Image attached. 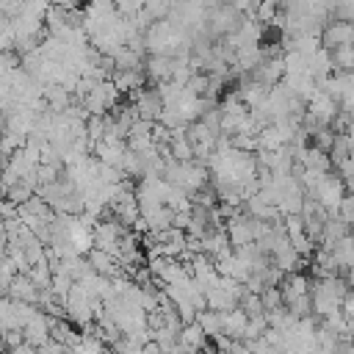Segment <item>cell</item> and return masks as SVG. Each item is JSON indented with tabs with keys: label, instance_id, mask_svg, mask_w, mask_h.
I'll list each match as a JSON object with an SVG mask.
<instances>
[{
	"label": "cell",
	"instance_id": "cell-10",
	"mask_svg": "<svg viewBox=\"0 0 354 354\" xmlns=\"http://www.w3.org/2000/svg\"><path fill=\"white\" fill-rule=\"evenodd\" d=\"M260 301H263V310H266V313L282 307V293H279V288H266V290L260 293Z\"/></svg>",
	"mask_w": 354,
	"mask_h": 354
},
{
	"label": "cell",
	"instance_id": "cell-8",
	"mask_svg": "<svg viewBox=\"0 0 354 354\" xmlns=\"http://www.w3.org/2000/svg\"><path fill=\"white\" fill-rule=\"evenodd\" d=\"M329 58H332V72H337V75L354 72V50H351V44H348V47H337V50H332Z\"/></svg>",
	"mask_w": 354,
	"mask_h": 354
},
{
	"label": "cell",
	"instance_id": "cell-2",
	"mask_svg": "<svg viewBox=\"0 0 354 354\" xmlns=\"http://www.w3.org/2000/svg\"><path fill=\"white\" fill-rule=\"evenodd\" d=\"M318 41L329 53L337 50V47H348V44H354V25L348 19H329V22L321 25Z\"/></svg>",
	"mask_w": 354,
	"mask_h": 354
},
{
	"label": "cell",
	"instance_id": "cell-7",
	"mask_svg": "<svg viewBox=\"0 0 354 354\" xmlns=\"http://www.w3.org/2000/svg\"><path fill=\"white\" fill-rule=\"evenodd\" d=\"M113 86L119 94H136L138 88L147 86V77H144V69H130V72H113Z\"/></svg>",
	"mask_w": 354,
	"mask_h": 354
},
{
	"label": "cell",
	"instance_id": "cell-5",
	"mask_svg": "<svg viewBox=\"0 0 354 354\" xmlns=\"http://www.w3.org/2000/svg\"><path fill=\"white\" fill-rule=\"evenodd\" d=\"M6 296H8L11 301H22V304H36V307H39L41 290L30 282L28 274H14V279H11L8 288H6Z\"/></svg>",
	"mask_w": 354,
	"mask_h": 354
},
{
	"label": "cell",
	"instance_id": "cell-9",
	"mask_svg": "<svg viewBox=\"0 0 354 354\" xmlns=\"http://www.w3.org/2000/svg\"><path fill=\"white\" fill-rule=\"evenodd\" d=\"M335 216H337L348 230H354V196H351V194H346V196L340 199V205H337Z\"/></svg>",
	"mask_w": 354,
	"mask_h": 354
},
{
	"label": "cell",
	"instance_id": "cell-11",
	"mask_svg": "<svg viewBox=\"0 0 354 354\" xmlns=\"http://www.w3.org/2000/svg\"><path fill=\"white\" fill-rule=\"evenodd\" d=\"M8 354H36V346H30V343H25V340H22V343H19L17 348H11Z\"/></svg>",
	"mask_w": 354,
	"mask_h": 354
},
{
	"label": "cell",
	"instance_id": "cell-12",
	"mask_svg": "<svg viewBox=\"0 0 354 354\" xmlns=\"http://www.w3.org/2000/svg\"><path fill=\"white\" fill-rule=\"evenodd\" d=\"M346 354H354V346H351V348H348V351H346Z\"/></svg>",
	"mask_w": 354,
	"mask_h": 354
},
{
	"label": "cell",
	"instance_id": "cell-1",
	"mask_svg": "<svg viewBox=\"0 0 354 354\" xmlns=\"http://www.w3.org/2000/svg\"><path fill=\"white\" fill-rule=\"evenodd\" d=\"M348 191H346V183L337 177V174H324V180L315 185V191L313 194H307V196H313L329 216H335V210H337V205H340V199L346 196Z\"/></svg>",
	"mask_w": 354,
	"mask_h": 354
},
{
	"label": "cell",
	"instance_id": "cell-3",
	"mask_svg": "<svg viewBox=\"0 0 354 354\" xmlns=\"http://www.w3.org/2000/svg\"><path fill=\"white\" fill-rule=\"evenodd\" d=\"M133 105H136V111H138V119H144V122H158L160 119V111H163V100H160V91H158V86H144V88H138L136 94H130L127 97Z\"/></svg>",
	"mask_w": 354,
	"mask_h": 354
},
{
	"label": "cell",
	"instance_id": "cell-6",
	"mask_svg": "<svg viewBox=\"0 0 354 354\" xmlns=\"http://www.w3.org/2000/svg\"><path fill=\"white\" fill-rule=\"evenodd\" d=\"M171 69H174V58H169V55H147L144 58V77H147V83L160 86V83L171 80Z\"/></svg>",
	"mask_w": 354,
	"mask_h": 354
},
{
	"label": "cell",
	"instance_id": "cell-13",
	"mask_svg": "<svg viewBox=\"0 0 354 354\" xmlns=\"http://www.w3.org/2000/svg\"><path fill=\"white\" fill-rule=\"evenodd\" d=\"M351 50H354V44H351Z\"/></svg>",
	"mask_w": 354,
	"mask_h": 354
},
{
	"label": "cell",
	"instance_id": "cell-4",
	"mask_svg": "<svg viewBox=\"0 0 354 354\" xmlns=\"http://www.w3.org/2000/svg\"><path fill=\"white\" fill-rule=\"evenodd\" d=\"M50 318L53 315H47L44 310H36L25 324H22V340L25 343H30V346H44L47 340H50Z\"/></svg>",
	"mask_w": 354,
	"mask_h": 354
}]
</instances>
